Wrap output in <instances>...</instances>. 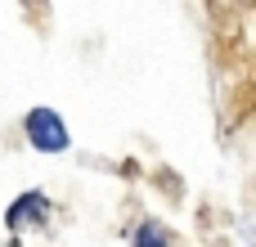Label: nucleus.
I'll list each match as a JSON object with an SVG mask.
<instances>
[{"label":"nucleus","instance_id":"2","mask_svg":"<svg viewBox=\"0 0 256 247\" xmlns=\"http://www.w3.org/2000/svg\"><path fill=\"white\" fill-rule=\"evenodd\" d=\"M135 247H166V234H162V225H140V234H135Z\"/></svg>","mask_w":256,"mask_h":247},{"label":"nucleus","instance_id":"1","mask_svg":"<svg viewBox=\"0 0 256 247\" xmlns=\"http://www.w3.org/2000/svg\"><path fill=\"white\" fill-rule=\"evenodd\" d=\"M27 140L40 153H63L68 148V126L54 108H32L27 112Z\"/></svg>","mask_w":256,"mask_h":247}]
</instances>
